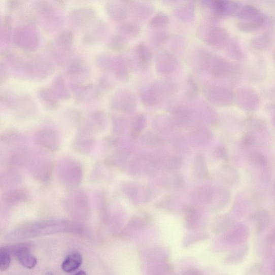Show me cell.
Listing matches in <instances>:
<instances>
[{
  "label": "cell",
  "mask_w": 275,
  "mask_h": 275,
  "mask_svg": "<svg viewBox=\"0 0 275 275\" xmlns=\"http://www.w3.org/2000/svg\"><path fill=\"white\" fill-rule=\"evenodd\" d=\"M200 65L216 78L235 79L240 76L241 70L237 66L212 54L205 53L201 57Z\"/></svg>",
  "instance_id": "6da1fadb"
},
{
  "label": "cell",
  "mask_w": 275,
  "mask_h": 275,
  "mask_svg": "<svg viewBox=\"0 0 275 275\" xmlns=\"http://www.w3.org/2000/svg\"><path fill=\"white\" fill-rule=\"evenodd\" d=\"M177 87L173 82L166 80H158L153 82L142 91L141 99L146 106L157 105L175 93Z\"/></svg>",
  "instance_id": "7a4b0ae2"
},
{
  "label": "cell",
  "mask_w": 275,
  "mask_h": 275,
  "mask_svg": "<svg viewBox=\"0 0 275 275\" xmlns=\"http://www.w3.org/2000/svg\"><path fill=\"white\" fill-rule=\"evenodd\" d=\"M0 100L14 110L18 117H31L36 113V105L29 96L5 94L0 95Z\"/></svg>",
  "instance_id": "3957f363"
},
{
  "label": "cell",
  "mask_w": 275,
  "mask_h": 275,
  "mask_svg": "<svg viewBox=\"0 0 275 275\" xmlns=\"http://www.w3.org/2000/svg\"><path fill=\"white\" fill-rule=\"evenodd\" d=\"M15 69L27 78L44 80L51 76L55 69L52 64L46 61H37L18 64Z\"/></svg>",
  "instance_id": "277c9868"
},
{
  "label": "cell",
  "mask_w": 275,
  "mask_h": 275,
  "mask_svg": "<svg viewBox=\"0 0 275 275\" xmlns=\"http://www.w3.org/2000/svg\"><path fill=\"white\" fill-rule=\"evenodd\" d=\"M108 123V117L104 112L95 111L88 116L83 123L81 124L77 135L92 136L94 133L104 131Z\"/></svg>",
  "instance_id": "5b68a950"
},
{
  "label": "cell",
  "mask_w": 275,
  "mask_h": 275,
  "mask_svg": "<svg viewBox=\"0 0 275 275\" xmlns=\"http://www.w3.org/2000/svg\"><path fill=\"white\" fill-rule=\"evenodd\" d=\"M204 94L210 102L219 107L230 106L235 102V93L230 88L223 86L208 85Z\"/></svg>",
  "instance_id": "8992f818"
},
{
  "label": "cell",
  "mask_w": 275,
  "mask_h": 275,
  "mask_svg": "<svg viewBox=\"0 0 275 275\" xmlns=\"http://www.w3.org/2000/svg\"><path fill=\"white\" fill-rule=\"evenodd\" d=\"M111 107L115 111L125 114H132L136 107V96L129 90L119 91L112 97Z\"/></svg>",
  "instance_id": "52a82bcc"
},
{
  "label": "cell",
  "mask_w": 275,
  "mask_h": 275,
  "mask_svg": "<svg viewBox=\"0 0 275 275\" xmlns=\"http://www.w3.org/2000/svg\"><path fill=\"white\" fill-rule=\"evenodd\" d=\"M37 143L43 148L50 151H57L60 146V140L57 132L50 127L41 128L35 134Z\"/></svg>",
  "instance_id": "ba28073f"
},
{
  "label": "cell",
  "mask_w": 275,
  "mask_h": 275,
  "mask_svg": "<svg viewBox=\"0 0 275 275\" xmlns=\"http://www.w3.org/2000/svg\"><path fill=\"white\" fill-rule=\"evenodd\" d=\"M235 102L244 111L253 112L259 105L260 99L257 93L250 88H242L235 94Z\"/></svg>",
  "instance_id": "9c48e42d"
},
{
  "label": "cell",
  "mask_w": 275,
  "mask_h": 275,
  "mask_svg": "<svg viewBox=\"0 0 275 275\" xmlns=\"http://www.w3.org/2000/svg\"><path fill=\"white\" fill-rule=\"evenodd\" d=\"M90 75V70L84 61L75 59L69 62L66 69V75L70 80L73 81L72 84H82L88 79Z\"/></svg>",
  "instance_id": "30bf717a"
},
{
  "label": "cell",
  "mask_w": 275,
  "mask_h": 275,
  "mask_svg": "<svg viewBox=\"0 0 275 275\" xmlns=\"http://www.w3.org/2000/svg\"><path fill=\"white\" fill-rule=\"evenodd\" d=\"M172 118L176 125L187 127L196 124L198 121L196 114L192 109L185 106H178L171 111Z\"/></svg>",
  "instance_id": "8fae6325"
},
{
  "label": "cell",
  "mask_w": 275,
  "mask_h": 275,
  "mask_svg": "<svg viewBox=\"0 0 275 275\" xmlns=\"http://www.w3.org/2000/svg\"><path fill=\"white\" fill-rule=\"evenodd\" d=\"M70 87L78 104L87 103L97 97L96 87L93 84H72Z\"/></svg>",
  "instance_id": "7c38bea8"
},
{
  "label": "cell",
  "mask_w": 275,
  "mask_h": 275,
  "mask_svg": "<svg viewBox=\"0 0 275 275\" xmlns=\"http://www.w3.org/2000/svg\"><path fill=\"white\" fill-rule=\"evenodd\" d=\"M178 66L177 59L168 53H162L156 61L155 68L159 75L168 76L175 71Z\"/></svg>",
  "instance_id": "4fadbf2b"
},
{
  "label": "cell",
  "mask_w": 275,
  "mask_h": 275,
  "mask_svg": "<svg viewBox=\"0 0 275 275\" xmlns=\"http://www.w3.org/2000/svg\"><path fill=\"white\" fill-rule=\"evenodd\" d=\"M112 73L119 81L125 82L130 78V67L129 63L123 58L113 59Z\"/></svg>",
  "instance_id": "5bb4252c"
},
{
  "label": "cell",
  "mask_w": 275,
  "mask_h": 275,
  "mask_svg": "<svg viewBox=\"0 0 275 275\" xmlns=\"http://www.w3.org/2000/svg\"><path fill=\"white\" fill-rule=\"evenodd\" d=\"M176 125L172 117L162 115L156 116L152 122L154 130L158 134L171 132L174 130Z\"/></svg>",
  "instance_id": "9a60e30c"
},
{
  "label": "cell",
  "mask_w": 275,
  "mask_h": 275,
  "mask_svg": "<svg viewBox=\"0 0 275 275\" xmlns=\"http://www.w3.org/2000/svg\"><path fill=\"white\" fill-rule=\"evenodd\" d=\"M38 97L42 105L49 111H54L58 106V98L51 88H43L39 91Z\"/></svg>",
  "instance_id": "2e32d148"
},
{
  "label": "cell",
  "mask_w": 275,
  "mask_h": 275,
  "mask_svg": "<svg viewBox=\"0 0 275 275\" xmlns=\"http://www.w3.org/2000/svg\"><path fill=\"white\" fill-rule=\"evenodd\" d=\"M189 137L191 142L199 146H203L212 142L213 134L209 129L201 127L190 132Z\"/></svg>",
  "instance_id": "e0dca14e"
},
{
  "label": "cell",
  "mask_w": 275,
  "mask_h": 275,
  "mask_svg": "<svg viewBox=\"0 0 275 275\" xmlns=\"http://www.w3.org/2000/svg\"><path fill=\"white\" fill-rule=\"evenodd\" d=\"M51 89L58 99L67 100L71 98V94L65 80L61 76H58L55 78Z\"/></svg>",
  "instance_id": "ac0fdd59"
},
{
  "label": "cell",
  "mask_w": 275,
  "mask_h": 275,
  "mask_svg": "<svg viewBox=\"0 0 275 275\" xmlns=\"http://www.w3.org/2000/svg\"><path fill=\"white\" fill-rule=\"evenodd\" d=\"M135 54L138 63L141 68L146 69L150 66L152 54L145 44H140L137 45L135 48Z\"/></svg>",
  "instance_id": "d6986e66"
},
{
  "label": "cell",
  "mask_w": 275,
  "mask_h": 275,
  "mask_svg": "<svg viewBox=\"0 0 275 275\" xmlns=\"http://www.w3.org/2000/svg\"><path fill=\"white\" fill-rule=\"evenodd\" d=\"M96 144V141L93 136L77 135L73 142L72 146L75 150L81 153H89L92 150Z\"/></svg>",
  "instance_id": "ffe728a7"
},
{
  "label": "cell",
  "mask_w": 275,
  "mask_h": 275,
  "mask_svg": "<svg viewBox=\"0 0 275 275\" xmlns=\"http://www.w3.org/2000/svg\"><path fill=\"white\" fill-rule=\"evenodd\" d=\"M16 257L23 265L27 269H32L35 267L38 261L31 254L29 250L25 247H19L15 252Z\"/></svg>",
  "instance_id": "44dd1931"
},
{
  "label": "cell",
  "mask_w": 275,
  "mask_h": 275,
  "mask_svg": "<svg viewBox=\"0 0 275 275\" xmlns=\"http://www.w3.org/2000/svg\"><path fill=\"white\" fill-rule=\"evenodd\" d=\"M147 117L144 113L136 114L132 119L130 127V134L133 138L140 136L145 130Z\"/></svg>",
  "instance_id": "7402d4cb"
},
{
  "label": "cell",
  "mask_w": 275,
  "mask_h": 275,
  "mask_svg": "<svg viewBox=\"0 0 275 275\" xmlns=\"http://www.w3.org/2000/svg\"><path fill=\"white\" fill-rule=\"evenodd\" d=\"M82 256L78 253L70 254L63 262L61 267L62 270L66 272H72L76 271L82 263Z\"/></svg>",
  "instance_id": "603a6c76"
},
{
  "label": "cell",
  "mask_w": 275,
  "mask_h": 275,
  "mask_svg": "<svg viewBox=\"0 0 275 275\" xmlns=\"http://www.w3.org/2000/svg\"><path fill=\"white\" fill-rule=\"evenodd\" d=\"M245 125L251 132L264 133L267 130L266 123L261 118L251 116L246 119Z\"/></svg>",
  "instance_id": "cb8c5ba5"
},
{
  "label": "cell",
  "mask_w": 275,
  "mask_h": 275,
  "mask_svg": "<svg viewBox=\"0 0 275 275\" xmlns=\"http://www.w3.org/2000/svg\"><path fill=\"white\" fill-rule=\"evenodd\" d=\"M253 219L256 224V232L260 233L268 226L270 222V216L266 210L260 209L254 214Z\"/></svg>",
  "instance_id": "d4e9b609"
},
{
  "label": "cell",
  "mask_w": 275,
  "mask_h": 275,
  "mask_svg": "<svg viewBox=\"0 0 275 275\" xmlns=\"http://www.w3.org/2000/svg\"><path fill=\"white\" fill-rule=\"evenodd\" d=\"M112 135L122 136L126 132L127 127L126 119L121 115H114L112 116Z\"/></svg>",
  "instance_id": "484cf974"
},
{
  "label": "cell",
  "mask_w": 275,
  "mask_h": 275,
  "mask_svg": "<svg viewBox=\"0 0 275 275\" xmlns=\"http://www.w3.org/2000/svg\"><path fill=\"white\" fill-rule=\"evenodd\" d=\"M194 168L195 175L198 178L207 179L210 178V173L202 155H197L195 160Z\"/></svg>",
  "instance_id": "4316f807"
},
{
  "label": "cell",
  "mask_w": 275,
  "mask_h": 275,
  "mask_svg": "<svg viewBox=\"0 0 275 275\" xmlns=\"http://www.w3.org/2000/svg\"><path fill=\"white\" fill-rule=\"evenodd\" d=\"M0 141L11 144L25 142V139L24 136L17 131L9 130L0 136Z\"/></svg>",
  "instance_id": "83f0119b"
},
{
  "label": "cell",
  "mask_w": 275,
  "mask_h": 275,
  "mask_svg": "<svg viewBox=\"0 0 275 275\" xmlns=\"http://www.w3.org/2000/svg\"><path fill=\"white\" fill-rule=\"evenodd\" d=\"M142 142L145 145L152 146H160L164 145V140L158 133L148 131L142 136Z\"/></svg>",
  "instance_id": "f1b7e54d"
},
{
  "label": "cell",
  "mask_w": 275,
  "mask_h": 275,
  "mask_svg": "<svg viewBox=\"0 0 275 275\" xmlns=\"http://www.w3.org/2000/svg\"><path fill=\"white\" fill-rule=\"evenodd\" d=\"M184 216L188 228H193L197 222V214L195 208L188 206L185 208Z\"/></svg>",
  "instance_id": "f546056e"
},
{
  "label": "cell",
  "mask_w": 275,
  "mask_h": 275,
  "mask_svg": "<svg viewBox=\"0 0 275 275\" xmlns=\"http://www.w3.org/2000/svg\"><path fill=\"white\" fill-rule=\"evenodd\" d=\"M113 88V85L108 78L106 77L100 78L96 87L97 97L108 93Z\"/></svg>",
  "instance_id": "4dcf8cb0"
},
{
  "label": "cell",
  "mask_w": 275,
  "mask_h": 275,
  "mask_svg": "<svg viewBox=\"0 0 275 275\" xmlns=\"http://www.w3.org/2000/svg\"><path fill=\"white\" fill-rule=\"evenodd\" d=\"M96 63L100 70L106 73H112L113 59L109 56H100L97 59Z\"/></svg>",
  "instance_id": "1f68e13d"
},
{
  "label": "cell",
  "mask_w": 275,
  "mask_h": 275,
  "mask_svg": "<svg viewBox=\"0 0 275 275\" xmlns=\"http://www.w3.org/2000/svg\"><path fill=\"white\" fill-rule=\"evenodd\" d=\"M249 160L252 164L255 165V166L265 167L268 164L267 158L259 152L251 153L249 155Z\"/></svg>",
  "instance_id": "d6a6232c"
},
{
  "label": "cell",
  "mask_w": 275,
  "mask_h": 275,
  "mask_svg": "<svg viewBox=\"0 0 275 275\" xmlns=\"http://www.w3.org/2000/svg\"><path fill=\"white\" fill-rule=\"evenodd\" d=\"M187 84V98L189 99L196 98L199 94V89L193 78L189 77Z\"/></svg>",
  "instance_id": "836d02e7"
},
{
  "label": "cell",
  "mask_w": 275,
  "mask_h": 275,
  "mask_svg": "<svg viewBox=\"0 0 275 275\" xmlns=\"http://www.w3.org/2000/svg\"><path fill=\"white\" fill-rule=\"evenodd\" d=\"M11 255L6 250L0 249V270L5 271L10 266Z\"/></svg>",
  "instance_id": "e575fe53"
},
{
  "label": "cell",
  "mask_w": 275,
  "mask_h": 275,
  "mask_svg": "<svg viewBox=\"0 0 275 275\" xmlns=\"http://www.w3.org/2000/svg\"><path fill=\"white\" fill-rule=\"evenodd\" d=\"M126 46V43L120 37H117L109 43L110 49L116 52H120L123 50Z\"/></svg>",
  "instance_id": "d590c367"
},
{
  "label": "cell",
  "mask_w": 275,
  "mask_h": 275,
  "mask_svg": "<svg viewBox=\"0 0 275 275\" xmlns=\"http://www.w3.org/2000/svg\"><path fill=\"white\" fill-rule=\"evenodd\" d=\"M198 195L201 200L206 203L211 202L213 198L212 191L205 187H201L198 189Z\"/></svg>",
  "instance_id": "8d00e7d4"
},
{
  "label": "cell",
  "mask_w": 275,
  "mask_h": 275,
  "mask_svg": "<svg viewBox=\"0 0 275 275\" xmlns=\"http://www.w3.org/2000/svg\"><path fill=\"white\" fill-rule=\"evenodd\" d=\"M257 138L251 132H247L242 137V145L243 147H249L253 146L257 142Z\"/></svg>",
  "instance_id": "74e56055"
},
{
  "label": "cell",
  "mask_w": 275,
  "mask_h": 275,
  "mask_svg": "<svg viewBox=\"0 0 275 275\" xmlns=\"http://www.w3.org/2000/svg\"><path fill=\"white\" fill-rule=\"evenodd\" d=\"M68 117L69 121L72 125H77L81 124L82 121V114L77 110H70L68 113Z\"/></svg>",
  "instance_id": "f35d334b"
},
{
  "label": "cell",
  "mask_w": 275,
  "mask_h": 275,
  "mask_svg": "<svg viewBox=\"0 0 275 275\" xmlns=\"http://www.w3.org/2000/svg\"><path fill=\"white\" fill-rule=\"evenodd\" d=\"M214 153L216 158L225 161L228 160L227 152L224 146L218 145L216 147Z\"/></svg>",
  "instance_id": "ab89813d"
},
{
  "label": "cell",
  "mask_w": 275,
  "mask_h": 275,
  "mask_svg": "<svg viewBox=\"0 0 275 275\" xmlns=\"http://www.w3.org/2000/svg\"><path fill=\"white\" fill-rule=\"evenodd\" d=\"M139 29L137 28L135 25H132V24L130 25H125L124 26V31L129 34V35H135L138 33L139 31Z\"/></svg>",
  "instance_id": "60d3db41"
},
{
  "label": "cell",
  "mask_w": 275,
  "mask_h": 275,
  "mask_svg": "<svg viewBox=\"0 0 275 275\" xmlns=\"http://www.w3.org/2000/svg\"><path fill=\"white\" fill-rule=\"evenodd\" d=\"M8 76V70L2 63H0V84Z\"/></svg>",
  "instance_id": "b9f144b4"
},
{
  "label": "cell",
  "mask_w": 275,
  "mask_h": 275,
  "mask_svg": "<svg viewBox=\"0 0 275 275\" xmlns=\"http://www.w3.org/2000/svg\"><path fill=\"white\" fill-rule=\"evenodd\" d=\"M183 274H201V273L198 271V270L194 269H189L188 270L183 273Z\"/></svg>",
  "instance_id": "7bdbcfd3"
}]
</instances>
